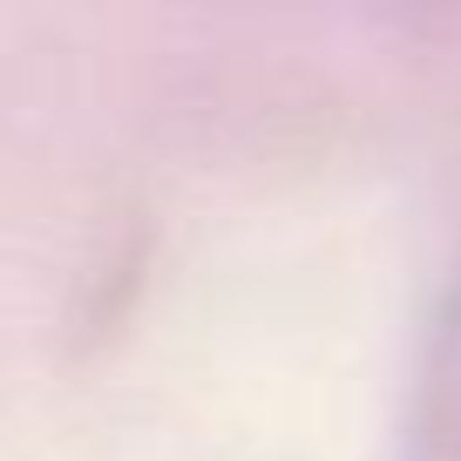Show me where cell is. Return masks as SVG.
<instances>
[{
	"label": "cell",
	"instance_id": "6da1fadb",
	"mask_svg": "<svg viewBox=\"0 0 461 461\" xmlns=\"http://www.w3.org/2000/svg\"><path fill=\"white\" fill-rule=\"evenodd\" d=\"M414 461H461V278L441 299L414 380Z\"/></svg>",
	"mask_w": 461,
	"mask_h": 461
}]
</instances>
